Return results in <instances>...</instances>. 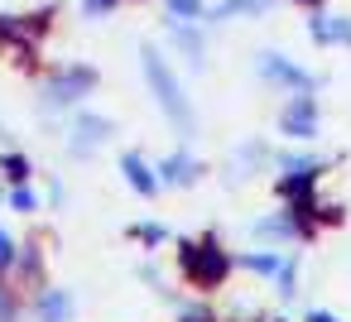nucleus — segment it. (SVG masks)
I'll list each match as a JSON object with an SVG mask.
<instances>
[{
  "label": "nucleus",
  "instance_id": "1",
  "mask_svg": "<svg viewBox=\"0 0 351 322\" xmlns=\"http://www.w3.org/2000/svg\"><path fill=\"white\" fill-rule=\"evenodd\" d=\"M140 63H145V77H149V92H154L159 111H164L178 130H188V125H193V111H188L183 82L173 77V68L164 63V53H159V49H140Z\"/></svg>",
  "mask_w": 351,
  "mask_h": 322
},
{
  "label": "nucleus",
  "instance_id": "2",
  "mask_svg": "<svg viewBox=\"0 0 351 322\" xmlns=\"http://www.w3.org/2000/svg\"><path fill=\"white\" fill-rule=\"evenodd\" d=\"M178 264H183V274H188V279H193L197 288H217V284L226 279V269H231V260H226V250H221L217 240H197V245H183Z\"/></svg>",
  "mask_w": 351,
  "mask_h": 322
},
{
  "label": "nucleus",
  "instance_id": "3",
  "mask_svg": "<svg viewBox=\"0 0 351 322\" xmlns=\"http://www.w3.org/2000/svg\"><path fill=\"white\" fill-rule=\"evenodd\" d=\"M97 87V73L92 68H63L49 87H44V97H49V106H68V101H77L82 92H92Z\"/></svg>",
  "mask_w": 351,
  "mask_h": 322
},
{
  "label": "nucleus",
  "instance_id": "4",
  "mask_svg": "<svg viewBox=\"0 0 351 322\" xmlns=\"http://www.w3.org/2000/svg\"><path fill=\"white\" fill-rule=\"evenodd\" d=\"M260 77H269V82H279V87H293V92H308V87H313V77H308L303 68H293L284 53H260Z\"/></svg>",
  "mask_w": 351,
  "mask_h": 322
},
{
  "label": "nucleus",
  "instance_id": "5",
  "mask_svg": "<svg viewBox=\"0 0 351 322\" xmlns=\"http://www.w3.org/2000/svg\"><path fill=\"white\" fill-rule=\"evenodd\" d=\"M44 20H49V10L44 15H0V39L5 44H29V39L44 34Z\"/></svg>",
  "mask_w": 351,
  "mask_h": 322
},
{
  "label": "nucleus",
  "instance_id": "6",
  "mask_svg": "<svg viewBox=\"0 0 351 322\" xmlns=\"http://www.w3.org/2000/svg\"><path fill=\"white\" fill-rule=\"evenodd\" d=\"M284 135H293V140H313V135H317V106H313L308 97H298V101L284 111Z\"/></svg>",
  "mask_w": 351,
  "mask_h": 322
},
{
  "label": "nucleus",
  "instance_id": "7",
  "mask_svg": "<svg viewBox=\"0 0 351 322\" xmlns=\"http://www.w3.org/2000/svg\"><path fill=\"white\" fill-rule=\"evenodd\" d=\"M269 5H274V0H221V5H212L202 20L221 25V20H241V15H265Z\"/></svg>",
  "mask_w": 351,
  "mask_h": 322
},
{
  "label": "nucleus",
  "instance_id": "8",
  "mask_svg": "<svg viewBox=\"0 0 351 322\" xmlns=\"http://www.w3.org/2000/svg\"><path fill=\"white\" fill-rule=\"evenodd\" d=\"M121 169H125V178H130V188H135V193H159V178H154V169H149L140 154H125V164H121Z\"/></svg>",
  "mask_w": 351,
  "mask_h": 322
},
{
  "label": "nucleus",
  "instance_id": "9",
  "mask_svg": "<svg viewBox=\"0 0 351 322\" xmlns=\"http://www.w3.org/2000/svg\"><path fill=\"white\" fill-rule=\"evenodd\" d=\"M68 312H73V298H68L63 288H53V293L39 298V317H44V322H68Z\"/></svg>",
  "mask_w": 351,
  "mask_h": 322
},
{
  "label": "nucleus",
  "instance_id": "10",
  "mask_svg": "<svg viewBox=\"0 0 351 322\" xmlns=\"http://www.w3.org/2000/svg\"><path fill=\"white\" fill-rule=\"evenodd\" d=\"M77 130H82V145H77V154H87V149H92V145H97V140L111 130V125H106V121H97V116H82V121H77Z\"/></svg>",
  "mask_w": 351,
  "mask_h": 322
},
{
  "label": "nucleus",
  "instance_id": "11",
  "mask_svg": "<svg viewBox=\"0 0 351 322\" xmlns=\"http://www.w3.org/2000/svg\"><path fill=\"white\" fill-rule=\"evenodd\" d=\"M169 15L193 25V20H202V15H207V5H202V0H169Z\"/></svg>",
  "mask_w": 351,
  "mask_h": 322
},
{
  "label": "nucleus",
  "instance_id": "12",
  "mask_svg": "<svg viewBox=\"0 0 351 322\" xmlns=\"http://www.w3.org/2000/svg\"><path fill=\"white\" fill-rule=\"evenodd\" d=\"M164 178H169V183H193V159H183V154L169 159V164H164Z\"/></svg>",
  "mask_w": 351,
  "mask_h": 322
},
{
  "label": "nucleus",
  "instance_id": "13",
  "mask_svg": "<svg viewBox=\"0 0 351 322\" xmlns=\"http://www.w3.org/2000/svg\"><path fill=\"white\" fill-rule=\"evenodd\" d=\"M308 29H313V39H317V44H337V39H332V15H322V10H313V20H308Z\"/></svg>",
  "mask_w": 351,
  "mask_h": 322
},
{
  "label": "nucleus",
  "instance_id": "14",
  "mask_svg": "<svg viewBox=\"0 0 351 322\" xmlns=\"http://www.w3.org/2000/svg\"><path fill=\"white\" fill-rule=\"evenodd\" d=\"M5 173H10L15 183H25V178H29V164H25L20 154H5Z\"/></svg>",
  "mask_w": 351,
  "mask_h": 322
},
{
  "label": "nucleus",
  "instance_id": "15",
  "mask_svg": "<svg viewBox=\"0 0 351 322\" xmlns=\"http://www.w3.org/2000/svg\"><path fill=\"white\" fill-rule=\"evenodd\" d=\"M116 5H121V0H82L87 15H106V10H116Z\"/></svg>",
  "mask_w": 351,
  "mask_h": 322
},
{
  "label": "nucleus",
  "instance_id": "16",
  "mask_svg": "<svg viewBox=\"0 0 351 322\" xmlns=\"http://www.w3.org/2000/svg\"><path fill=\"white\" fill-rule=\"evenodd\" d=\"M332 39H337V44H351V20H337V15H332Z\"/></svg>",
  "mask_w": 351,
  "mask_h": 322
},
{
  "label": "nucleus",
  "instance_id": "17",
  "mask_svg": "<svg viewBox=\"0 0 351 322\" xmlns=\"http://www.w3.org/2000/svg\"><path fill=\"white\" fill-rule=\"evenodd\" d=\"M10 202H15L20 212H29V207H34V193H29V188H15V197H10Z\"/></svg>",
  "mask_w": 351,
  "mask_h": 322
},
{
  "label": "nucleus",
  "instance_id": "18",
  "mask_svg": "<svg viewBox=\"0 0 351 322\" xmlns=\"http://www.w3.org/2000/svg\"><path fill=\"white\" fill-rule=\"evenodd\" d=\"M140 240H145V245H159V240H164V226H140Z\"/></svg>",
  "mask_w": 351,
  "mask_h": 322
},
{
  "label": "nucleus",
  "instance_id": "19",
  "mask_svg": "<svg viewBox=\"0 0 351 322\" xmlns=\"http://www.w3.org/2000/svg\"><path fill=\"white\" fill-rule=\"evenodd\" d=\"M10 260H15V250H10V236H5V231H0V269H5Z\"/></svg>",
  "mask_w": 351,
  "mask_h": 322
},
{
  "label": "nucleus",
  "instance_id": "20",
  "mask_svg": "<svg viewBox=\"0 0 351 322\" xmlns=\"http://www.w3.org/2000/svg\"><path fill=\"white\" fill-rule=\"evenodd\" d=\"M0 322H15V303L5 298V288H0Z\"/></svg>",
  "mask_w": 351,
  "mask_h": 322
},
{
  "label": "nucleus",
  "instance_id": "21",
  "mask_svg": "<svg viewBox=\"0 0 351 322\" xmlns=\"http://www.w3.org/2000/svg\"><path fill=\"white\" fill-rule=\"evenodd\" d=\"M183 322H212L207 312H183Z\"/></svg>",
  "mask_w": 351,
  "mask_h": 322
},
{
  "label": "nucleus",
  "instance_id": "22",
  "mask_svg": "<svg viewBox=\"0 0 351 322\" xmlns=\"http://www.w3.org/2000/svg\"><path fill=\"white\" fill-rule=\"evenodd\" d=\"M308 322H337L332 312H308Z\"/></svg>",
  "mask_w": 351,
  "mask_h": 322
},
{
  "label": "nucleus",
  "instance_id": "23",
  "mask_svg": "<svg viewBox=\"0 0 351 322\" xmlns=\"http://www.w3.org/2000/svg\"><path fill=\"white\" fill-rule=\"evenodd\" d=\"M303 5H313V10H317V5H322V0H303Z\"/></svg>",
  "mask_w": 351,
  "mask_h": 322
}]
</instances>
